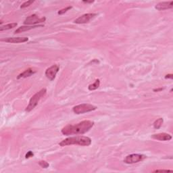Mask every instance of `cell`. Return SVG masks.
Instances as JSON below:
<instances>
[{
	"instance_id": "obj_13",
	"label": "cell",
	"mask_w": 173,
	"mask_h": 173,
	"mask_svg": "<svg viewBox=\"0 0 173 173\" xmlns=\"http://www.w3.org/2000/svg\"><path fill=\"white\" fill-rule=\"evenodd\" d=\"M36 72L34 71V70L32 69H28L27 70H25L23 72H22L21 74L18 76L17 78L20 79V78H27L29 77V76H32L33 74H35Z\"/></svg>"
},
{
	"instance_id": "obj_2",
	"label": "cell",
	"mask_w": 173,
	"mask_h": 173,
	"mask_svg": "<svg viewBox=\"0 0 173 173\" xmlns=\"http://www.w3.org/2000/svg\"><path fill=\"white\" fill-rule=\"evenodd\" d=\"M91 144V139L85 136H76L70 137L63 140L59 143V146L62 147L71 146V145H79L81 146H89Z\"/></svg>"
},
{
	"instance_id": "obj_8",
	"label": "cell",
	"mask_w": 173,
	"mask_h": 173,
	"mask_svg": "<svg viewBox=\"0 0 173 173\" xmlns=\"http://www.w3.org/2000/svg\"><path fill=\"white\" fill-rule=\"evenodd\" d=\"M96 16H97V14H85L78 17V18H76L75 21V22L76 24H85L89 22L91 20L93 19Z\"/></svg>"
},
{
	"instance_id": "obj_6",
	"label": "cell",
	"mask_w": 173,
	"mask_h": 173,
	"mask_svg": "<svg viewBox=\"0 0 173 173\" xmlns=\"http://www.w3.org/2000/svg\"><path fill=\"white\" fill-rule=\"evenodd\" d=\"M46 18L43 17V18H39V17L36 14L31 15L25 19L24 22V24L26 25H34L37 23H41V22H43L45 21Z\"/></svg>"
},
{
	"instance_id": "obj_21",
	"label": "cell",
	"mask_w": 173,
	"mask_h": 173,
	"mask_svg": "<svg viewBox=\"0 0 173 173\" xmlns=\"http://www.w3.org/2000/svg\"><path fill=\"white\" fill-rule=\"evenodd\" d=\"M172 172V170H155V171H154V172Z\"/></svg>"
},
{
	"instance_id": "obj_9",
	"label": "cell",
	"mask_w": 173,
	"mask_h": 173,
	"mask_svg": "<svg viewBox=\"0 0 173 173\" xmlns=\"http://www.w3.org/2000/svg\"><path fill=\"white\" fill-rule=\"evenodd\" d=\"M29 41L28 37H8L5 39H2L1 41H4L6 43H25Z\"/></svg>"
},
{
	"instance_id": "obj_15",
	"label": "cell",
	"mask_w": 173,
	"mask_h": 173,
	"mask_svg": "<svg viewBox=\"0 0 173 173\" xmlns=\"http://www.w3.org/2000/svg\"><path fill=\"white\" fill-rule=\"evenodd\" d=\"M163 122H164L163 118H160L157 119V120L154 122V124H153L154 128L155 129H160V127H162V125Z\"/></svg>"
},
{
	"instance_id": "obj_16",
	"label": "cell",
	"mask_w": 173,
	"mask_h": 173,
	"mask_svg": "<svg viewBox=\"0 0 173 173\" xmlns=\"http://www.w3.org/2000/svg\"><path fill=\"white\" fill-rule=\"evenodd\" d=\"M100 81L99 80V79H97V80L95 81L94 83L90 85L89 87H88V89H89V91L95 90V89H97L99 87H100Z\"/></svg>"
},
{
	"instance_id": "obj_22",
	"label": "cell",
	"mask_w": 173,
	"mask_h": 173,
	"mask_svg": "<svg viewBox=\"0 0 173 173\" xmlns=\"http://www.w3.org/2000/svg\"><path fill=\"white\" fill-rule=\"evenodd\" d=\"M165 78H171V79H172V78H173V75H172V74H170V75H166V76H165Z\"/></svg>"
},
{
	"instance_id": "obj_1",
	"label": "cell",
	"mask_w": 173,
	"mask_h": 173,
	"mask_svg": "<svg viewBox=\"0 0 173 173\" xmlns=\"http://www.w3.org/2000/svg\"><path fill=\"white\" fill-rule=\"evenodd\" d=\"M94 123L91 120H84L76 124H68L62 129V133L64 135H82L92 128Z\"/></svg>"
},
{
	"instance_id": "obj_17",
	"label": "cell",
	"mask_w": 173,
	"mask_h": 173,
	"mask_svg": "<svg viewBox=\"0 0 173 173\" xmlns=\"http://www.w3.org/2000/svg\"><path fill=\"white\" fill-rule=\"evenodd\" d=\"M39 166H41L43 168H47L50 166V164H48L46 161H44V160L39 162Z\"/></svg>"
},
{
	"instance_id": "obj_14",
	"label": "cell",
	"mask_w": 173,
	"mask_h": 173,
	"mask_svg": "<svg viewBox=\"0 0 173 173\" xmlns=\"http://www.w3.org/2000/svg\"><path fill=\"white\" fill-rule=\"evenodd\" d=\"M17 25H18V24L16 23V22H14V23H10V24H5L4 25V26H2L1 27H0V30L3 31V30H6L13 29V28L16 27Z\"/></svg>"
},
{
	"instance_id": "obj_4",
	"label": "cell",
	"mask_w": 173,
	"mask_h": 173,
	"mask_svg": "<svg viewBox=\"0 0 173 173\" xmlns=\"http://www.w3.org/2000/svg\"><path fill=\"white\" fill-rule=\"evenodd\" d=\"M96 109H97V107L93 106L91 104H83L75 106L73 107L72 110L76 114H84V113L93 111V110H95Z\"/></svg>"
},
{
	"instance_id": "obj_18",
	"label": "cell",
	"mask_w": 173,
	"mask_h": 173,
	"mask_svg": "<svg viewBox=\"0 0 173 173\" xmlns=\"http://www.w3.org/2000/svg\"><path fill=\"white\" fill-rule=\"evenodd\" d=\"M34 3V1H27V2H25L24 4H22L21 5V8H27L28 6H29L30 4H32Z\"/></svg>"
},
{
	"instance_id": "obj_19",
	"label": "cell",
	"mask_w": 173,
	"mask_h": 173,
	"mask_svg": "<svg viewBox=\"0 0 173 173\" xmlns=\"http://www.w3.org/2000/svg\"><path fill=\"white\" fill-rule=\"evenodd\" d=\"M70 9H72V7L71 6H69V7H67L66 8H64V9H62V10H60L58 12V14L59 15H61V14H63L64 13H66L67 11H69V10Z\"/></svg>"
},
{
	"instance_id": "obj_23",
	"label": "cell",
	"mask_w": 173,
	"mask_h": 173,
	"mask_svg": "<svg viewBox=\"0 0 173 173\" xmlns=\"http://www.w3.org/2000/svg\"><path fill=\"white\" fill-rule=\"evenodd\" d=\"M84 3H86V4H92V3L94 2V1H83Z\"/></svg>"
},
{
	"instance_id": "obj_5",
	"label": "cell",
	"mask_w": 173,
	"mask_h": 173,
	"mask_svg": "<svg viewBox=\"0 0 173 173\" xmlns=\"http://www.w3.org/2000/svg\"><path fill=\"white\" fill-rule=\"evenodd\" d=\"M146 158V155L142 154H133L126 156L125 158L124 159V162L127 164H133L143 160Z\"/></svg>"
},
{
	"instance_id": "obj_7",
	"label": "cell",
	"mask_w": 173,
	"mask_h": 173,
	"mask_svg": "<svg viewBox=\"0 0 173 173\" xmlns=\"http://www.w3.org/2000/svg\"><path fill=\"white\" fill-rule=\"evenodd\" d=\"M59 67L58 65H53V66L48 68L46 70V71H45V76H46V77L49 79V80L53 81L56 78V74L59 71Z\"/></svg>"
},
{
	"instance_id": "obj_11",
	"label": "cell",
	"mask_w": 173,
	"mask_h": 173,
	"mask_svg": "<svg viewBox=\"0 0 173 173\" xmlns=\"http://www.w3.org/2000/svg\"><path fill=\"white\" fill-rule=\"evenodd\" d=\"M152 137L154 139L159 141H170L172 139V136L165 133H158V134H154L152 135Z\"/></svg>"
},
{
	"instance_id": "obj_20",
	"label": "cell",
	"mask_w": 173,
	"mask_h": 173,
	"mask_svg": "<svg viewBox=\"0 0 173 173\" xmlns=\"http://www.w3.org/2000/svg\"><path fill=\"white\" fill-rule=\"evenodd\" d=\"M33 155H34L33 153L31 151H29V152H28V153L26 154V155H25V158H26L27 159H28V158H29L33 157Z\"/></svg>"
},
{
	"instance_id": "obj_3",
	"label": "cell",
	"mask_w": 173,
	"mask_h": 173,
	"mask_svg": "<svg viewBox=\"0 0 173 173\" xmlns=\"http://www.w3.org/2000/svg\"><path fill=\"white\" fill-rule=\"evenodd\" d=\"M46 92H47L46 89L43 88V89H41L37 93H36L35 94L30 98L29 104L26 107L25 110H26V111L28 112H29L31 111V110H33L37 106L39 101L41 100V99L43 97H44L45 95L46 94Z\"/></svg>"
},
{
	"instance_id": "obj_10",
	"label": "cell",
	"mask_w": 173,
	"mask_h": 173,
	"mask_svg": "<svg viewBox=\"0 0 173 173\" xmlns=\"http://www.w3.org/2000/svg\"><path fill=\"white\" fill-rule=\"evenodd\" d=\"M173 8V2H160L155 6V8L159 11L166 10L168 9H172Z\"/></svg>"
},
{
	"instance_id": "obj_12",
	"label": "cell",
	"mask_w": 173,
	"mask_h": 173,
	"mask_svg": "<svg viewBox=\"0 0 173 173\" xmlns=\"http://www.w3.org/2000/svg\"><path fill=\"white\" fill-rule=\"evenodd\" d=\"M42 27H43V25H32V26H29V25H26V26H22L21 27H19L18 29H17L14 31V33L17 34V33H22V32H24V31H27V30H31V29H35V28Z\"/></svg>"
},
{
	"instance_id": "obj_24",
	"label": "cell",
	"mask_w": 173,
	"mask_h": 173,
	"mask_svg": "<svg viewBox=\"0 0 173 173\" xmlns=\"http://www.w3.org/2000/svg\"><path fill=\"white\" fill-rule=\"evenodd\" d=\"M163 89L162 88H160V89H154V91H162Z\"/></svg>"
}]
</instances>
